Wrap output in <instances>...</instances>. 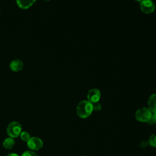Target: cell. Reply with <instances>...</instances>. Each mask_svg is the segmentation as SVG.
Masks as SVG:
<instances>
[{"label":"cell","instance_id":"cell-1","mask_svg":"<svg viewBox=\"0 0 156 156\" xmlns=\"http://www.w3.org/2000/svg\"><path fill=\"white\" fill-rule=\"evenodd\" d=\"M93 104L88 101H80L76 107V112L80 118H88L93 112Z\"/></svg>","mask_w":156,"mask_h":156},{"label":"cell","instance_id":"cell-2","mask_svg":"<svg viewBox=\"0 0 156 156\" xmlns=\"http://www.w3.org/2000/svg\"><path fill=\"white\" fill-rule=\"evenodd\" d=\"M6 132L9 137L12 138H18L22 132L21 124L18 121H12L8 124Z\"/></svg>","mask_w":156,"mask_h":156},{"label":"cell","instance_id":"cell-3","mask_svg":"<svg viewBox=\"0 0 156 156\" xmlns=\"http://www.w3.org/2000/svg\"><path fill=\"white\" fill-rule=\"evenodd\" d=\"M153 113L148 108L143 107L138 109L135 113V118L137 121L142 122H148L152 116Z\"/></svg>","mask_w":156,"mask_h":156},{"label":"cell","instance_id":"cell-4","mask_svg":"<svg viewBox=\"0 0 156 156\" xmlns=\"http://www.w3.org/2000/svg\"><path fill=\"white\" fill-rule=\"evenodd\" d=\"M27 146L29 150L32 151H37L41 149L43 146V140L36 136L30 137V139L26 142Z\"/></svg>","mask_w":156,"mask_h":156},{"label":"cell","instance_id":"cell-5","mask_svg":"<svg viewBox=\"0 0 156 156\" xmlns=\"http://www.w3.org/2000/svg\"><path fill=\"white\" fill-rule=\"evenodd\" d=\"M140 8L142 12L146 14H150L154 12L155 5L152 0H143L140 3Z\"/></svg>","mask_w":156,"mask_h":156},{"label":"cell","instance_id":"cell-6","mask_svg":"<svg viewBox=\"0 0 156 156\" xmlns=\"http://www.w3.org/2000/svg\"><path fill=\"white\" fill-rule=\"evenodd\" d=\"M101 91L97 88H92L90 90L87 94V99L89 102L92 104L98 102L101 99Z\"/></svg>","mask_w":156,"mask_h":156},{"label":"cell","instance_id":"cell-7","mask_svg":"<svg viewBox=\"0 0 156 156\" xmlns=\"http://www.w3.org/2000/svg\"><path fill=\"white\" fill-rule=\"evenodd\" d=\"M24 66V64L22 60L20 59H15L12 60L9 65L10 69L13 71V72H19L20 71Z\"/></svg>","mask_w":156,"mask_h":156},{"label":"cell","instance_id":"cell-8","mask_svg":"<svg viewBox=\"0 0 156 156\" xmlns=\"http://www.w3.org/2000/svg\"><path fill=\"white\" fill-rule=\"evenodd\" d=\"M36 0H16L18 6L23 10L30 8L35 2Z\"/></svg>","mask_w":156,"mask_h":156},{"label":"cell","instance_id":"cell-9","mask_svg":"<svg viewBox=\"0 0 156 156\" xmlns=\"http://www.w3.org/2000/svg\"><path fill=\"white\" fill-rule=\"evenodd\" d=\"M148 108L153 113H156V94L151 95L147 101Z\"/></svg>","mask_w":156,"mask_h":156},{"label":"cell","instance_id":"cell-10","mask_svg":"<svg viewBox=\"0 0 156 156\" xmlns=\"http://www.w3.org/2000/svg\"><path fill=\"white\" fill-rule=\"evenodd\" d=\"M15 144V142L14 138L9 136L8 138H6L2 142V146L6 149H11L13 148Z\"/></svg>","mask_w":156,"mask_h":156},{"label":"cell","instance_id":"cell-11","mask_svg":"<svg viewBox=\"0 0 156 156\" xmlns=\"http://www.w3.org/2000/svg\"><path fill=\"white\" fill-rule=\"evenodd\" d=\"M20 137L21 138V140L24 141V142H27L30 138L31 137L29 133H28L26 131H22L20 135Z\"/></svg>","mask_w":156,"mask_h":156},{"label":"cell","instance_id":"cell-12","mask_svg":"<svg viewBox=\"0 0 156 156\" xmlns=\"http://www.w3.org/2000/svg\"><path fill=\"white\" fill-rule=\"evenodd\" d=\"M148 142L151 146L156 147V133H154L150 136Z\"/></svg>","mask_w":156,"mask_h":156},{"label":"cell","instance_id":"cell-13","mask_svg":"<svg viewBox=\"0 0 156 156\" xmlns=\"http://www.w3.org/2000/svg\"><path fill=\"white\" fill-rule=\"evenodd\" d=\"M20 156H39L35 151L30 150L24 151Z\"/></svg>","mask_w":156,"mask_h":156},{"label":"cell","instance_id":"cell-14","mask_svg":"<svg viewBox=\"0 0 156 156\" xmlns=\"http://www.w3.org/2000/svg\"><path fill=\"white\" fill-rule=\"evenodd\" d=\"M93 110L94 111H99L101 109V105L98 102L93 104Z\"/></svg>","mask_w":156,"mask_h":156},{"label":"cell","instance_id":"cell-15","mask_svg":"<svg viewBox=\"0 0 156 156\" xmlns=\"http://www.w3.org/2000/svg\"><path fill=\"white\" fill-rule=\"evenodd\" d=\"M150 124H156V113H153L151 120L148 122Z\"/></svg>","mask_w":156,"mask_h":156},{"label":"cell","instance_id":"cell-16","mask_svg":"<svg viewBox=\"0 0 156 156\" xmlns=\"http://www.w3.org/2000/svg\"><path fill=\"white\" fill-rule=\"evenodd\" d=\"M6 156H20V155L16 153H9L7 155H6Z\"/></svg>","mask_w":156,"mask_h":156},{"label":"cell","instance_id":"cell-17","mask_svg":"<svg viewBox=\"0 0 156 156\" xmlns=\"http://www.w3.org/2000/svg\"><path fill=\"white\" fill-rule=\"evenodd\" d=\"M135 1H136V2H140V3L143 0H135Z\"/></svg>","mask_w":156,"mask_h":156},{"label":"cell","instance_id":"cell-18","mask_svg":"<svg viewBox=\"0 0 156 156\" xmlns=\"http://www.w3.org/2000/svg\"><path fill=\"white\" fill-rule=\"evenodd\" d=\"M43 1H50V0H43Z\"/></svg>","mask_w":156,"mask_h":156},{"label":"cell","instance_id":"cell-19","mask_svg":"<svg viewBox=\"0 0 156 156\" xmlns=\"http://www.w3.org/2000/svg\"><path fill=\"white\" fill-rule=\"evenodd\" d=\"M0 12H1V9H0Z\"/></svg>","mask_w":156,"mask_h":156},{"label":"cell","instance_id":"cell-20","mask_svg":"<svg viewBox=\"0 0 156 156\" xmlns=\"http://www.w3.org/2000/svg\"><path fill=\"white\" fill-rule=\"evenodd\" d=\"M83 156H85V155H83Z\"/></svg>","mask_w":156,"mask_h":156}]
</instances>
